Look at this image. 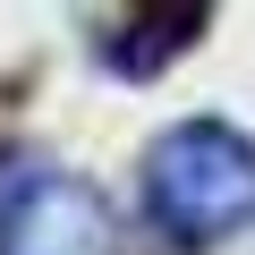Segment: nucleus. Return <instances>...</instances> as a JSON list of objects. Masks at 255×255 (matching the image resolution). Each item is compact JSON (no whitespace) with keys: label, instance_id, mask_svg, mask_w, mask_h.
Returning a JSON list of instances; mask_svg holds the SVG:
<instances>
[{"label":"nucleus","instance_id":"1","mask_svg":"<svg viewBox=\"0 0 255 255\" xmlns=\"http://www.w3.org/2000/svg\"><path fill=\"white\" fill-rule=\"evenodd\" d=\"M136 204L170 247H221L255 221V136L230 119H170L136 162Z\"/></svg>","mask_w":255,"mask_h":255},{"label":"nucleus","instance_id":"2","mask_svg":"<svg viewBox=\"0 0 255 255\" xmlns=\"http://www.w3.org/2000/svg\"><path fill=\"white\" fill-rule=\"evenodd\" d=\"M0 255H102L94 187L34 145H0Z\"/></svg>","mask_w":255,"mask_h":255},{"label":"nucleus","instance_id":"3","mask_svg":"<svg viewBox=\"0 0 255 255\" xmlns=\"http://www.w3.org/2000/svg\"><path fill=\"white\" fill-rule=\"evenodd\" d=\"M204 26H213V9H136V17H119V34H102V68L111 77H162Z\"/></svg>","mask_w":255,"mask_h":255}]
</instances>
